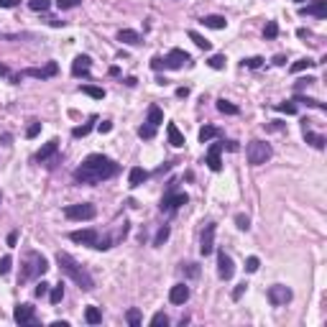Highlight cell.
<instances>
[{"label": "cell", "mask_w": 327, "mask_h": 327, "mask_svg": "<svg viewBox=\"0 0 327 327\" xmlns=\"http://www.w3.org/2000/svg\"><path fill=\"white\" fill-rule=\"evenodd\" d=\"M225 148V143H212L207 148V156H204V164L210 166L212 171H220L222 169V161H220V151Z\"/></svg>", "instance_id": "cell-14"}, {"label": "cell", "mask_w": 327, "mask_h": 327, "mask_svg": "<svg viewBox=\"0 0 327 327\" xmlns=\"http://www.w3.org/2000/svg\"><path fill=\"white\" fill-rule=\"evenodd\" d=\"M174 184H176V182H171V184H169V192L161 197V204H159L161 212H176L182 204L189 202V197L184 195V192H174Z\"/></svg>", "instance_id": "cell-5"}, {"label": "cell", "mask_w": 327, "mask_h": 327, "mask_svg": "<svg viewBox=\"0 0 327 327\" xmlns=\"http://www.w3.org/2000/svg\"><path fill=\"white\" fill-rule=\"evenodd\" d=\"M215 230H217L215 222H207V225H204V233H202V245H200V253H202V256H210L212 250H215Z\"/></svg>", "instance_id": "cell-13"}, {"label": "cell", "mask_w": 327, "mask_h": 327, "mask_svg": "<svg viewBox=\"0 0 327 327\" xmlns=\"http://www.w3.org/2000/svg\"><path fill=\"white\" fill-rule=\"evenodd\" d=\"M56 5H59V10H72V8L82 5V0H56Z\"/></svg>", "instance_id": "cell-40"}, {"label": "cell", "mask_w": 327, "mask_h": 327, "mask_svg": "<svg viewBox=\"0 0 327 327\" xmlns=\"http://www.w3.org/2000/svg\"><path fill=\"white\" fill-rule=\"evenodd\" d=\"M90 67H92V59L84 56V54H80L72 62V74H74V77H87V74H90Z\"/></svg>", "instance_id": "cell-16"}, {"label": "cell", "mask_w": 327, "mask_h": 327, "mask_svg": "<svg viewBox=\"0 0 327 327\" xmlns=\"http://www.w3.org/2000/svg\"><path fill=\"white\" fill-rule=\"evenodd\" d=\"M146 179H148V171L141 169V166H133L130 174H128V184H130V187H141Z\"/></svg>", "instance_id": "cell-20"}, {"label": "cell", "mask_w": 327, "mask_h": 327, "mask_svg": "<svg viewBox=\"0 0 327 327\" xmlns=\"http://www.w3.org/2000/svg\"><path fill=\"white\" fill-rule=\"evenodd\" d=\"M192 64V56L184 49H171L166 56H164V69H182Z\"/></svg>", "instance_id": "cell-7"}, {"label": "cell", "mask_w": 327, "mask_h": 327, "mask_svg": "<svg viewBox=\"0 0 327 327\" xmlns=\"http://www.w3.org/2000/svg\"><path fill=\"white\" fill-rule=\"evenodd\" d=\"M263 36L269 39V41H271V39H276V36H279V23H276V21H269V23H266Z\"/></svg>", "instance_id": "cell-36"}, {"label": "cell", "mask_w": 327, "mask_h": 327, "mask_svg": "<svg viewBox=\"0 0 327 327\" xmlns=\"http://www.w3.org/2000/svg\"><path fill=\"white\" fill-rule=\"evenodd\" d=\"M315 64H320V62H312L309 56H304V59H299V62H294V64H291V72H294V74H299V72H304V69H312Z\"/></svg>", "instance_id": "cell-28"}, {"label": "cell", "mask_w": 327, "mask_h": 327, "mask_svg": "<svg viewBox=\"0 0 327 327\" xmlns=\"http://www.w3.org/2000/svg\"><path fill=\"white\" fill-rule=\"evenodd\" d=\"M90 130H92V123H84V125H80V128H74L72 136H74V138H84Z\"/></svg>", "instance_id": "cell-41"}, {"label": "cell", "mask_w": 327, "mask_h": 327, "mask_svg": "<svg viewBox=\"0 0 327 327\" xmlns=\"http://www.w3.org/2000/svg\"><path fill=\"white\" fill-rule=\"evenodd\" d=\"M56 263H59V271H62L64 276H69L82 291H92L95 289V279L90 276V271H87L84 266H80L77 258H72L69 253H64V250H59Z\"/></svg>", "instance_id": "cell-2"}, {"label": "cell", "mask_w": 327, "mask_h": 327, "mask_svg": "<svg viewBox=\"0 0 327 327\" xmlns=\"http://www.w3.org/2000/svg\"><path fill=\"white\" fill-rule=\"evenodd\" d=\"M28 8L34 13H46L51 8V0H28Z\"/></svg>", "instance_id": "cell-29"}, {"label": "cell", "mask_w": 327, "mask_h": 327, "mask_svg": "<svg viewBox=\"0 0 327 327\" xmlns=\"http://www.w3.org/2000/svg\"><path fill=\"white\" fill-rule=\"evenodd\" d=\"M304 141H307L312 148H317V151H322L325 143H327V138L322 136V133H312V130H307V128H304Z\"/></svg>", "instance_id": "cell-21"}, {"label": "cell", "mask_w": 327, "mask_h": 327, "mask_svg": "<svg viewBox=\"0 0 327 327\" xmlns=\"http://www.w3.org/2000/svg\"><path fill=\"white\" fill-rule=\"evenodd\" d=\"M97 130H100V133H110V130H113V123H110V121H102V123L97 125Z\"/></svg>", "instance_id": "cell-53"}, {"label": "cell", "mask_w": 327, "mask_h": 327, "mask_svg": "<svg viewBox=\"0 0 327 327\" xmlns=\"http://www.w3.org/2000/svg\"><path fill=\"white\" fill-rule=\"evenodd\" d=\"M125 320H128L130 327H141V320H143V317H141V309H136V307L128 309V312H125Z\"/></svg>", "instance_id": "cell-31"}, {"label": "cell", "mask_w": 327, "mask_h": 327, "mask_svg": "<svg viewBox=\"0 0 327 327\" xmlns=\"http://www.w3.org/2000/svg\"><path fill=\"white\" fill-rule=\"evenodd\" d=\"M0 200H3V197H0Z\"/></svg>", "instance_id": "cell-63"}, {"label": "cell", "mask_w": 327, "mask_h": 327, "mask_svg": "<svg viewBox=\"0 0 327 327\" xmlns=\"http://www.w3.org/2000/svg\"><path fill=\"white\" fill-rule=\"evenodd\" d=\"M151 325H154V327H159V325H164V327H166V325H169V317L164 315V312H156V315L151 317Z\"/></svg>", "instance_id": "cell-43"}, {"label": "cell", "mask_w": 327, "mask_h": 327, "mask_svg": "<svg viewBox=\"0 0 327 327\" xmlns=\"http://www.w3.org/2000/svg\"><path fill=\"white\" fill-rule=\"evenodd\" d=\"M5 74H10L8 67H5V64H0V77H5Z\"/></svg>", "instance_id": "cell-61"}, {"label": "cell", "mask_w": 327, "mask_h": 327, "mask_svg": "<svg viewBox=\"0 0 327 327\" xmlns=\"http://www.w3.org/2000/svg\"><path fill=\"white\" fill-rule=\"evenodd\" d=\"M187 299H189V286L174 284V286L169 289V302H171V304H184Z\"/></svg>", "instance_id": "cell-17"}, {"label": "cell", "mask_w": 327, "mask_h": 327, "mask_svg": "<svg viewBox=\"0 0 327 327\" xmlns=\"http://www.w3.org/2000/svg\"><path fill=\"white\" fill-rule=\"evenodd\" d=\"M217 136H220V128H215V125H204V128L200 130V141H202V143L212 141V138H217Z\"/></svg>", "instance_id": "cell-26"}, {"label": "cell", "mask_w": 327, "mask_h": 327, "mask_svg": "<svg viewBox=\"0 0 327 327\" xmlns=\"http://www.w3.org/2000/svg\"><path fill=\"white\" fill-rule=\"evenodd\" d=\"M84 320L90 322V325H100V322H102V312H100L97 307H87V309H84Z\"/></svg>", "instance_id": "cell-27"}, {"label": "cell", "mask_w": 327, "mask_h": 327, "mask_svg": "<svg viewBox=\"0 0 327 327\" xmlns=\"http://www.w3.org/2000/svg\"><path fill=\"white\" fill-rule=\"evenodd\" d=\"M118 41L128 43V46H138V43H141L143 39H141V34H138V31H130V28H123V31L118 34Z\"/></svg>", "instance_id": "cell-19"}, {"label": "cell", "mask_w": 327, "mask_h": 327, "mask_svg": "<svg viewBox=\"0 0 327 327\" xmlns=\"http://www.w3.org/2000/svg\"><path fill=\"white\" fill-rule=\"evenodd\" d=\"M225 62H228V59L222 56V54H215V56L207 59V64H210L212 69H225Z\"/></svg>", "instance_id": "cell-37"}, {"label": "cell", "mask_w": 327, "mask_h": 327, "mask_svg": "<svg viewBox=\"0 0 327 327\" xmlns=\"http://www.w3.org/2000/svg\"><path fill=\"white\" fill-rule=\"evenodd\" d=\"M266 296H269V302H271L274 307H281V304L291 302V296H294V294H291V289L284 286V284H274V286H269Z\"/></svg>", "instance_id": "cell-9"}, {"label": "cell", "mask_w": 327, "mask_h": 327, "mask_svg": "<svg viewBox=\"0 0 327 327\" xmlns=\"http://www.w3.org/2000/svg\"><path fill=\"white\" fill-rule=\"evenodd\" d=\"M169 235H171V228L169 225H164V228H159V233H156V238H154V245L159 248V245H164L169 241Z\"/></svg>", "instance_id": "cell-32"}, {"label": "cell", "mask_w": 327, "mask_h": 327, "mask_svg": "<svg viewBox=\"0 0 327 327\" xmlns=\"http://www.w3.org/2000/svg\"><path fill=\"white\" fill-rule=\"evenodd\" d=\"M302 16H315V18H325L327 16V0H315L312 5H299Z\"/></svg>", "instance_id": "cell-15"}, {"label": "cell", "mask_w": 327, "mask_h": 327, "mask_svg": "<svg viewBox=\"0 0 327 327\" xmlns=\"http://www.w3.org/2000/svg\"><path fill=\"white\" fill-rule=\"evenodd\" d=\"M245 289H248V284H245V281H243V284H238V286L233 289V299L238 302V299H241V296L245 294Z\"/></svg>", "instance_id": "cell-50"}, {"label": "cell", "mask_w": 327, "mask_h": 327, "mask_svg": "<svg viewBox=\"0 0 327 327\" xmlns=\"http://www.w3.org/2000/svg\"><path fill=\"white\" fill-rule=\"evenodd\" d=\"M228 151H238V143L235 141H228Z\"/></svg>", "instance_id": "cell-60"}, {"label": "cell", "mask_w": 327, "mask_h": 327, "mask_svg": "<svg viewBox=\"0 0 327 327\" xmlns=\"http://www.w3.org/2000/svg\"><path fill=\"white\" fill-rule=\"evenodd\" d=\"M13 320L18 325H36V307L34 304H18L13 312Z\"/></svg>", "instance_id": "cell-11"}, {"label": "cell", "mask_w": 327, "mask_h": 327, "mask_svg": "<svg viewBox=\"0 0 327 327\" xmlns=\"http://www.w3.org/2000/svg\"><path fill=\"white\" fill-rule=\"evenodd\" d=\"M21 5V0H0V8H16Z\"/></svg>", "instance_id": "cell-54"}, {"label": "cell", "mask_w": 327, "mask_h": 327, "mask_svg": "<svg viewBox=\"0 0 327 327\" xmlns=\"http://www.w3.org/2000/svg\"><path fill=\"white\" fill-rule=\"evenodd\" d=\"M294 3H296V5H302V3H304V0H294Z\"/></svg>", "instance_id": "cell-62"}, {"label": "cell", "mask_w": 327, "mask_h": 327, "mask_svg": "<svg viewBox=\"0 0 327 327\" xmlns=\"http://www.w3.org/2000/svg\"><path fill=\"white\" fill-rule=\"evenodd\" d=\"M49 299H51V304H59V302H62V299H64V286L56 284V286L49 291Z\"/></svg>", "instance_id": "cell-35"}, {"label": "cell", "mask_w": 327, "mask_h": 327, "mask_svg": "<svg viewBox=\"0 0 327 327\" xmlns=\"http://www.w3.org/2000/svg\"><path fill=\"white\" fill-rule=\"evenodd\" d=\"M263 64V59L261 56H250V59H243V67H248V69H258Z\"/></svg>", "instance_id": "cell-42"}, {"label": "cell", "mask_w": 327, "mask_h": 327, "mask_svg": "<svg viewBox=\"0 0 327 327\" xmlns=\"http://www.w3.org/2000/svg\"><path fill=\"white\" fill-rule=\"evenodd\" d=\"M16 243H18V233H16V230H13V233H8V245L13 248V245H16Z\"/></svg>", "instance_id": "cell-55"}, {"label": "cell", "mask_w": 327, "mask_h": 327, "mask_svg": "<svg viewBox=\"0 0 327 327\" xmlns=\"http://www.w3.org/2000/svg\"><path fill=\"white\" fill-rule=\"evenodd\" d=\"M217 110L225 113V115H238V113H241L238 105H233V102H228V100H217Z\"/></svg>", "instance_id": "cell-33"}, {"label": "cell", "mask_w": 327, "mask_h": 327, "mask_svg": "<svg viewBox=\"0 0 327 327\" xmlns=\"http://www.w3.org/2000/svg\"><path fill=\"white\" fill-rule=\"evenodd\" d=\"M97 230H92V228H87V230H74V233H69V241L72 243H80V245H90V248H95V243H97Z\"/></svg>", "instance_id": "cell-12"}, {"label": "cell", "mask_w": 327, "mask_h": 327, "mask_svg": "<svg viewBox=\"0 0 327 327\" xmlns=\"http://www.w3.org/2000/svg\"><path fill=\"white\" fill-rule=\"evenodd\" d=\"M34 294H36V296H46V294H49V284H46V281H39L36 289H34Z\"/></svg>", "instance_id": "cell-48"}, {"label": "cell", "mask_w": 327, "mask_h": 327, "mask_svg": "<svg viewBox=\"0 0 327 327\" xmlns=\"http://www.w3.org/2000/svg\"><path fill=\"white\" fill-rule=\"evenodd\" d=\"M187 95H189L187 87H179V90H176V97H187Z\"/></svg>", "instance_id": "cell-57"}, {"label": "cell", "mask_w": 327, "mask_h": 327, "mask_svg": "<svg viewBox=\"0 0 327 327\" xmlns=\"http://www.w3.org/2000/svg\"><path fill=\"white\" fill-rule=\"evenodd\" d=\"M258 266H261V261H258L256 256H250V258L245 261V271H248V274H256V271H258Z\"/></svg>", "instance_id": "cell-44"}, {"label": "cell", "mask_w": 327, "mask_h": 327, "mask_svg": "<svg viewBox=\"0 0 327 327\" xmlns=\"http://www.w3.org/2000/svg\"><path fill=\"white\" fill-rule=\"evenodd\" d=\"M138 136H141V138H146V141H151V138L156 136V128L146 123V125H141V128H138Z\"/></svg>", "instance_id": "cell-38"}, {"label": "cell", "mask_w": 327, "mask_h": 327, "mask_svg": "<svg viewBox=\"0 0 327 327\" xmlns=\"http://www.w3.org/2000/svg\"><path fill=\"white\" fill-rule=\"evenodd\" d=\"M56 151H59V141L51 138L49 143H43V146H41V151L36 154V161H49L51 156H56Z\"/></svg>", "instance_id": "cell-18"}, {"label": "cell", "mask_w": 327, "mask_h": 327, "mask_svg": "<svg viewBox=\"0 0 327 327\" xmlns=\"http://www.w3.org/2000/svg\"><path fill=\"white\" fill-rule=\"evenodd\" d=\"M10 266H13V258H10V256H3V258H0V276H5V274L10 271Z\"/></svg>", "instance_id": "cell-45"}, {"label": "cell", "mask_w": 327, "mask_h": 327, "mask_svg": "<svg viewBox=\"0 0 327 327\" xmlns=\"http://www.w3.org/2000/svg\"><path fill=\"white\" fill-rule=\"evenodd\" d=\"M184 266V271L189 274V276H200V266L197 263H182Z\"/></svg>", "instance_id": "cell-51"}, {"label": "cell", "mask_w": 327, "mask_h": 327, "mask_svg": "<svg viewBox=\"0 0 327 327\" xmlns=\"http://www.w3.org/2000/svg\"><path fill=\"white\" fill-rule=\"evenodd\" d=\"M121 171V166L108 159V156H102V154H92V156H87L82 161V166L74 171V182H80V184H100V182H105V179H113V176Z\"/></svg>", "instance_id": "cell-1"}, {"label": "cell", "mask_w": 327, "mask_h": 327, "mask_svg": "<svg viewBox=\"0 0 327 327\" xmlns=\"http://www.w3.org/2000/svg\"><path fill=\"white\" fill-rule=\"evenodd\" d=\"M80 90H82L84 95L95 97V100H102V97H105V90H102V87H92V84H84V87H80Z\"/></svg>", "instance_id": "cell-34"}, {"label": "cell", "mask_w": 327, "mask_h": 327, "mask_svg": "<svg viewBox=\"0 0 327 327\" xmlns=\"http://www.w3.org/2000/svg\"><path fill=\"white\" fill-rule=\"evenodd\" d=\"M200 23H202V26H207V28H215V31H222V28L228 26L225 16H204Z\"/></svg>", "instance_id": "cell-24"}, {"label": "cell", "mask_w": 327, "mask_h": 327, "mask_svg": "<svg viewBox=\"0 0 327 327\" xmlns=\"http://www.w3.org/2000/svg\"><path fill=\"white\" fill-rule=\"evenodd\" d=\"M291 102H304V105H309V108L325 110V102H320V100H312V97H304V95H294V100H291Z\"/></svg>", "instance_id": "cell-30"}, {"label": "cell", "mask_w": 327, "mask_h": 327, "mask_svg": "<svg viewBox=\"0 0 327 327\" xmlns=\"http://www.w3.org/2000/svg\"><path fill=\"white\" fill-rule=\"evenodd\" d=\"M51 327H69V322H64V320H56V322H51Z\"/></svg>", "instance_id": "cell-58"}, {"label": "cell", "mask_w": 327, "mask_h": 327, "mask_svg": "<svg viewBox=\"0 0 327 327\" xmlns=\"http://www.w3.org/2000/svg\"><path fill=\"white\" fill-rule=\"evenodd\" d=\"M151 69H156V72L164 69V59H161V56H154V59H151Z\"/></svg>", "instance_id": "cell-52"}, {"label": "cell", "mask_w": 327, "mask_h": 327, "mask_svg": "<svg viewBox=\"0 0 327 327\" xmlns=\"http://www.w3.org/2000/svg\"><path fill=\"white\" fill-rule=\"evenodd\" d=\"M97 215L95 204L90 202H82V204H67L64 207V217L67 220H92Z\"/></svg>", "instance_id": "cell-6"}, {"label": "cell", "mask_w": 327, "mask_h": 327, "mask_svg": "<svg viewBox=\"0 0 327 327\" xmlns=\"http://www.w3.org/2000/svg\"><path fill=\"white\" fill-rule=\"evenodd\" d=\"M187 36H189L192 41H195V46H197V49H204V51H210V46H212V43L207 41V39H204L202 34H197V31H189Z\"/></svg>", "instance_id": "cell-25"}, {"label": "cell", "mask_w": 327, "mask_h": 327, "mask_svg": "<svg viewBox=\"0 0 327 327\" xmlns=\"http://www.w3.org/2000/svg\"><path fill=\"white\" fill-rule=\"evenodd\" d=\"M146 123H148V125H154V128H159V125L164 123V113H161L159 105H151V108H148V113H146Z\"/></svg>", "instance_id": "cell-22"}, {"label": "cell", "mask_w": 327, "mask_h": 327, "mask_svg": "<svg viewBox=\"0 0 327 327\" xmlns=\"http://www.w3.org/2000/svg\"><path fill=\"white\" fill-rule=\"evenodd\" d=\"M108 72H110V77H118V74H121V69H118V67H110Z\"/></svg>", "instance_id": "cell-59"}, {"label": "cell", "mask_w": 327, "mask_h": 327, "mask_svg": "<svg viewBox=\"0 0 327 327\" xmlns=\"http://www.w3.org/2000/svg\"><path fill=\"white\" fill-rule=\"evenodd\" d=\"M233 274H235L233 258L225 253V250H217V276H220L222 281H228V279H233Z\"/></svg>", "instance_id": "cell-10"}, {"label": "cell", "mask_w": 327, "mask_h": 327, "mask_svg": "<svg viewBox=\"0 0 327 327\" xmlns=\"http://www.w3.org/2000/svg\"><path fill=\"white\" fill-rule=\"evenodd\" d=\"M276 110L279 113H286V115H294L296 113V105H294V102H281V105H276Z\"/></svg>", "instance_id": "cell-46"}, {"label": "cell", "mask_w": 327, "mask_h": 327, "mask_svg": "<svg viewBox=\"0 0 327 327\" xmlns=\"http://www.w3.org/2000/svg\"><path fill=\"white\" fill-rule=\"evenodd\" d=\"M59 72V64L56 62H49L46 67H41V69H23L18 77H13V82H21V77H36V80H49L54 77V74Z\"/></svg>", "instance_id": "cell-8"}, {"label": "cell", "mask_w": 327, "mask_h": 327, "mask_svg": "<svg viewBox=\"0 0 327 327\" xmlns=\"http://www.w3.org/2000/svg\"><path fill=\"white\" fill-rule=\"evenodd\" d=\"M95 248H97V250H108V248H113V241H110V238H97Z\"/></svg>", "instance_id": "cell-47"}, {"label": "cell", "mask_w": 327, "mask_h": 327, "mask_svg": "<svg viewBox=\"0 0 327 327\" xmlns=\"http://www.w3.org/2000/svg\"><path fill=\"white\" fill-rule=\"evenodd\" d=\"M235 225L241 228V230H248V228H250V220H248L245 215H238V217H235Z\"/></svg>", "instance_id": "cell-49"}, {"label": "cell", "mask_w": 327, "mask_h": 327, "mask_svg": "<svg viewBox=\"0 0 327 327\" xmlns=\"http://www.w3.org/2000/svg\"><path fill=\"white\" fill-rule=\"evenodd\" d=\"M39 133H41V123L39 121H31V123H28V128H26V138H36Z\"/></svg>", "instance_id": "cell-39"}, {"label": "cell", "mask_w": 327, "mask_h": 327, "mask_svg": "<svg viewBox=\"0 0 327 327\" xmlns=\"http://www.w3.org/2000/svg\"><path fill=\"white\" fill-rule=\"evenodd\" d=\"M271 156H274V148L266 141H250L245 148V159H248L250 166H261V164H266Z\"/></svg>", "instance_id": "cell-4"}, {"label": "cell", "mask_w": 327, "mask_h": 327, "mask_svg": "<svg viewBox=\"0 0 327 327\" xmlns=\"http://www.w3.org/2000/svg\"><path fill=\"white\" fill-rule=\"evenodd\" d=\"M23 269H21V281L26 284V281H34L39 276H43L49 271V261L43 258L41 253H36V250H28V253L23 256Z\"/></svg>", "instance_id": "cell-3"}, {"label": "cell", "mask_w": 327, "mask_h": 327, "mask_svg": "<svg viewBox=\"0 0 327 327\" xmlns=\"http://www.w3.org/2000/svg\"><path fill=\"white\" fill-rule=\"evenodd\" d=\"M274 64H276V67H284V64H286V56H284V54L274 56Z\"/></svg>", "instance_id": "cell-56"}, {"label": "cell", "mask_w": 327, "mask_h": 327, "mask_svg": "<svg viewBox=\"0 0 327 327\" xmlns=\"http://www.w3.org/2000/svg\"><path fill=\"white\" fill-rule=\"evenodd\" d=\"M166 136H169V143H171V146H176V148H182V146H184V136H182V130L176 128L174 123H169V125H166Z\"/></svg>", "instance_id": "cell-23"}]
</instances>
